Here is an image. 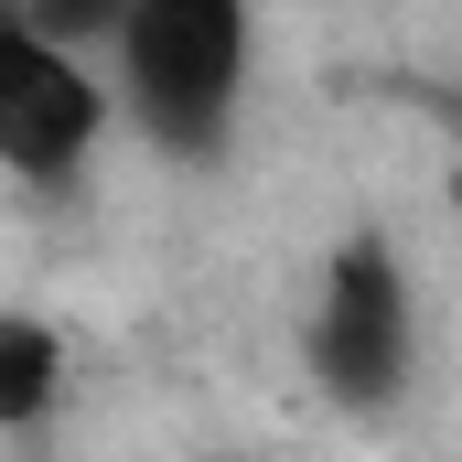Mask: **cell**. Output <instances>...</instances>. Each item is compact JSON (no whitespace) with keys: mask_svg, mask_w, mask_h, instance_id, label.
Returning <instances> with one entry per match:
<instances>
[{"mask_svg":"<svg viewBox=\"0 0 462 462\" xmlns=\"http://www.w3.org/2000/svg\"><path fill=\"white\" fill-rule=\"evenodd\" d=\"M97 129H108V97H97L87 54L11 22V43H0V162H11V183L65 194L97 162Z\"/></svg>","mask_w":462,"mask_h":462,"instance_id":"cell-3","label":"cell"},{"mask_svg":"<svg viewBox=\"0 0 462 462\" xmlns=\"http://www.w3.org/2000/svg\"><path fill=\"white\" fill-rule=\"evenodd\" d=\"M22 22H32V32H54V43H118L129 0H22Z\"/></svg>","mask_w":462,"mask_h":462,"instance_id":"cell-5","label":"cell"},{"mask_svg":"<svg viewBox=\"0 0 462 462\" xmlns=\"http://www.w3.org/2000/svg\"><path fill=\"white\" fill-rule=\"evenodd\" d=\"M409 345H420L409 269L387 258V236H345L334 269H323V301H312V376H323V398L387 409L409 387Z\"/></svg>","mask_w":462,"mask_h":462,"instance_id":"cell-2","label":"cell"},{"mask_svg":"<svg viewBox=\"0 0 462 462\" xmlns=\"http://www.w3.org/2000/svg\"><path fill=\"white\" fill-rule=\"evenodd\" d=\"M441 108H452V118H462V87H452V97H441Z\"/></svg>","mask_w":462,"mask_h":462,"instance_id":"cell-6","label":"cell"},{"mask_svg":"<svg viewBox=\"0 0 462 462\" xmlns=\"http://www.w3.org/2000/svg\"><path fill=\"white\" fill-rule=\"evenodd\" d=\"M118 97L172 162L226 151L236 87H247V0H129L118 22Z\"/></svg>","mask_w":462,"mask_h":462,"instance_id":"cell-1","label":"cell"},{"mask_svg":"<svg viewBox=\"0 0 462 462\" xmlns=\"http://www.w3.org/2000/svg\"><path fill=\"white\" fill-rule=\"evenodd\" d=\"M54 334L43 323H0V430H32L54 409Z\"/></svg>","mask_w":462,"mask_h":462,"instance_id":"cell-4","label":"cell"}]
</instances>
